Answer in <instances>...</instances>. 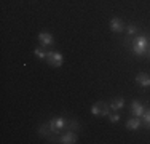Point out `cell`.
Listing matches in <instances>:
<instances>
[{
    "label": "cell",
    "mask_w": 150,
    "mask_h": 144,
    "mask_svg": "<svg viewBox=\"0 0 150 144\" xmlns=\"http://www.w3.org/2000/svg\"><path fill=\"white\" fill-rule=\"evenodd\" d=\"M51 128H50V123H45V125H42L40 128H38V135L40 136H43V138H50V135H51Z\"/></svg>",
    "instance_id": "12"
},
{
    "label": "cell",
    "mask_w": 150,
    "mask_h": 144,
    "mask_svg": "<svg viewBox=\"0 0 150 144\" xmlns=\"http://www.w3.org/2000/svg\"><path fill=\"white\" fill-rule=\"evenodd\" d=\"M136 82H137L142 88H147V86H150V75L145 74V72H141V74L136 75Z\"/></svg>",
    "instance_id": "7"
},
{
    "label": "cell",
    "mask_w": 150,
    "mask_h": 144,
    "mask_svg": "<svg viewBox=\"0 0 150 144\" xmlns=\"http://www.w3.org/2000/svg\"><path fill=\"white\" fill-rule=\"evenodd\" d=\"M66 127H67V118L64 117H54L50 120V128L54 135H59L62 130H66Z\"/></svg>",
    "instance_id": "2"
},
{
    "label": "cell",
    "mask_w": 150,
    "mask_h": 144,
    "mask_svg": "<svg viewBox=\"0 0 150 144\" xmlns=\"http://www.w3.org/2000/svg\"><path fill=\"white\" fill-rule=\"evenodd\" d=\"M58 141L62 143V144H74V143H77V135H75L74 131H67L66 135L61 136Z\"/></svg>",
    "instance_id": "8"
},
{
    "label": "cell",
    "mask_w": 150,
    "mask_h": 144,
    "mask_svg": "<svg viewBox=\"0 0 150 144\" xmlns=\"http://www.w3.org/2000/svg\"><path fill=\"white\" fill-rule=\"evenodd\" d=\"M131 110H133V115H136V117H142V114H144L142 104L139 103V101H136V99L131 103Z\"/></svg>",
    "instance_id": "9"
},
{
    "label": "cell",
    "mask_w": 150,
    "mask_h": 144,
    "mask_svg": "<svg viewBox=\"0 0 150 144\" xmlns=\"http://www.w3.org/2000/svg\"><path fill=\"white\" fill-rule=\"evenodd\" d=\"M123 106H125V99L123 98H115V99H112V103H110V109L112 110H120Z\"/></svg>",
    "instance_id": "11"
},
{
    "label": "cell",
    "mask_w": 150,
    "mask_h": 144,
    "mask_svg": "<svg viewBox=\"0 0 150 144\" xmlns=\"http://www.w3.org/2000/svg\"><path fill=\"white\" fill-rule=\"evenodd\" d=\"M128 34L136 35L137 34V26H136V24H128Z\"/></svg>",
    "instance_id": "15"
},
{
    "label": "cell",
    "mask_w": 150,
    "mask_h": 144,
    "mask_svg": "<svg viewBox=\"0 0 150 144\" xmlns=\"http://www.w3.org/2000/svg\"><path fill=\"white\" fill-rule=\"evenodd\" d=\"M109 110H110V106H107L104 101L94 103L91 107V114L96 115V117H105V115H109Z\"/></svg>",
    "instance_id": "3"
},
{
    "label": "cell",
    "mask_w": 150,
    "mask_h": 144,
    "mask_svg": "<svg viewBox=\"0 0 150 144\" xmlns=\"http://www.w3.org/2000/svg\"><path fill=\"white\" fill-rule=\"evenodd\" d=\"M133 51L136 56H144L149 50V38L147 35H136L133 38Z\"/></svg>",
    "instance_id": "1"
},
{
    "label": "cell",
    "mask_w": 150,
    "mask_h": 144,
    "mask_svg": "<svg viewBox=\"0 0 150 144\" xmlns=\"http://www.w3.org/2000/svg\"><path fill=\"white\" fill-rule=\"evenodd\" d=\"M38 42L42 43L43 46H50L54 43V40H53V35L50 34V32H40L38 34Z\"/></svg>",
    "instance_id": "6"
},
{
    "label": "cell",
    "mask_w": 150,
    "mask_h": 144,
    "mask_svg": "<svg viewBox=\"0 0 150 144\" xmlns=\"http://www.w3.org/2000/svg\"><path fill=\"white\" fill-rule=\"evenodd\" d=\"M110 29H112L113 32H123L125 31V23L120 19V18H112L110 19Z\"/></svg>",
    "instance_id": "5"
},
{
    "label": "cell",
    "mask_w": 150,
    "mask_h": 144,
    "mask_svg": "<svg viewBox=\"0 0 150 144\" xmlns=\"http://www.w3.org/2000/svg\"><path fill=\"white\" fill-rule=\"evenodd\" d=\"M147 55H149V58H150V48L147 50Z\"/></svg>",
    "instance_id": "17"
},
{
    "label": "cell",
    "mask_w": 150,
    "mask_h": 144,
    "mask_svg": "<svg viewBox=\"0 0 150 144\" xmlns=\"http://www.w3.org/2000/svg\"><path fill=\"white\" fill-rule=\"evenodd\" d=\"M34 55L38 58V59H46V55H48V51H45L43 48H35L34 50Z\"/></svg>",
    "instance_id": "13"
},
{
    "label": "cell",
    "mask_w": 150,
    "mask_h": 144,
    "mask_svg": "<svg viewBox=\"0 0 150 144\" xmlns=\"http://www.w3.org/2000/svg\"><path fill=\"white\" fill-rule=\"evenodd\" d=\"M142 120H144V123L150 128V109L144 110V114H142Z\"/></svg>",
    "instance_id": "14"
},
{
    "label": "cell",
    "mask_w": 150,
    "mask_h": 144,
    "mask_svg": "<svg viewBox=\"0 0 150 144\" xmlns=\"http://www.w3.org/2000/svg\"><path fill=\"white\" fill-rule=\"evenodd\" d=\"M46 61H48V64L53 66V67H61L62 63H64V56L61 55V53H58V51H48Z\"/></svg>",
    "instance_id": "4"
},
{
    "label": "cell",
    "mask_w": 150,
    "mask_h": 144,
    "mask_svg": "<svg viewBox=\"0 0 150 144\" xmlns=\"http://www.w3.org/2000/svg\"><path fill=\"white\" fill-rule=\"evenodd\" d=\"M141 127V120H139V117H134V118H129V120L126 122V128L128 130H139Z\"/></svg>",
    "instance_id": "10"
},
{
    "label": "cell",
    "mask_w": 150,
    "mask_h": 144,
    "mask_svg": "<svg viewBox=\"0 0 150 144\" xmlns=\"http://www.w3.org/2000/svg\"><path fill=\"white\" fill-rule=\"evenodd\" d=\"M109 120L112 122V123H115V122H118V120H120V114H118V112H115V114L109 115Z\"/></svg>",
    "instance_id": "16"
}]
</instances>
